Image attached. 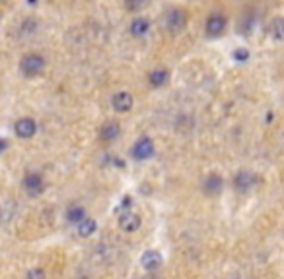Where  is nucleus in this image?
Returning a JSON list of instances; mask_svg holds the SVG:
<instances>
[{
  "mask_svg": "<svg viewBox=\"0 0 284 279\" xmlns=\"http://www.w3.org/2000/svg\"><path fill=\"white\" fill-rule=\"evenodd\" d=\"M47 66V58H45L41 52L29 51L26 52L22 58H20V72L26 76V78H36Z\"/></svg>",
  "mask_w": 284,
  "mask_h": 279,
  "instance_id": "1",
  "label": "nucleus"
},
{
  "mask_svg": "<svg viewBox=\"0 0 284 279\" xmlns=\"http://www.w3.org/2000/svg\"><path fill=\"white\" fill-rule=\"evenodd\" d=\"M259 176L249 169H240L236 171V174L232 176V188L238 194H247L249 190H253V186L257 184Z\"/></svg>",
  "mask_w": 284,
  "mask_h": 279,
  "instance_id": "2",
  "label": "nucleus"
},
{
  "mask_svg": "<svg viewBox=\"0 0 284 279\" xmlns=\"http://www.w3.org/2000/svg\"><path fill=\"white\" fill-rule=\"evenodd\" d=\"M164 27L173 35L181 33L187 27V12L181 8H169L164 16Z\"/></svg>",
  "mask_w": 284,
  "mask_h": 279,
  "instance_id": "3",
  "label": "nucleus"
},
{
  "mask_svg": "<svg viewBox=\"0 0 284 279\" xmlns=\"http://www.w3.org/2000/svg\"><path fill=\"white\" fill-rule=\"evenodd\" d=\"M154 153H156V146H154V140L150 136L138 138L131 148V157L136 161H148L150 157H154Z\"/></svg>",
  "mask_w": 284,
  "mask_h": 279,
  "instance_id": "4",
  "label": "nucleus"
},
{
  "mask_svg": "<svg viewBox=\"0 0 284 279\" xmlns=\"http://www.w3.org/2000/svg\"><path fill=\"white\" fill-rule=\"evenodd\" d=\"M22 186H24V190H26L27 196H31V198H37V196H41L45 192V178L41 173H37V171H29L26 173L24 176V181H22Z\"/></svg>",
  "mask_w": 284,
  "mask_h": 279,
  "instance_id": "5",
  "label": "nucleus"
},
{
  "mask_svg": "<svg viewBox=\"0 0 284 279\" xmlns=\"http://www.w3.org/2000/svg\"><path fill=\"white\" fill-rule=\"evenodd\" d=\"M226 26H228V19L222 12H212L204 22V33L208 37H220L226 31Z\"/></svg>",
  "mask_w": 284,
  "mask_h": 279,
  "instance_id": "6",
  "label": "nucleus"
},
{
  "mask_svg": "<svg viewBox=\"0 0 284 279\" xmlns=\"http://www.w3.org/2000/svg\"><path fill=\"white\" fill-rule=\"evenodd\" d=\"M201 190H203V194L204 196H208V198H214V196L222 194L224 176L220 173H208L203 178V183H201Z\"/></svg>",
  "mask_w": 284,
  "mask_h": 279,
  "instance_id": "7",
  "label": "nucleus"
},
{
  "mask_svg": "<svg viewBox=\"0 0 284 279\" xmlns=\"http://www.w3.org/2000/svg\"><path fill=\"white\" fill-rule=\"evenodd\" d=\"M14 134L20 140H29L37 134V122L31 116H22L14 122Z\"/></svg>",
  "mask_w": 284,
  "mask_h": 279,
  "instance_id": "8",
  "label": "nucleus"
},
{
  "mask_svg": "<svg viewBox=\"0 0 284 279\" xmlns=\"http://www.w3.org/2000/svg\"><path fill=\"white\" fill-rule=\"evenodd\" d=\"M111 107H113V111L119 114L123 113H131L134 107V97L129 93V91H117V93H113V97H111Z\"/></svg>",
  "mask_w": 284,
  "mask_h": 279,
  "instance_id": "9",
  "label": "nucleus"
},
{
  "mask_svg": "<svg viewBox=\"0 0 284 279\" xmlns=\"http://www.w3.org/2000/svg\"><path fill=\"white\" fill-rule=\"evenodd\" d=\"M162 264H164V256H162V252H158V250H154V248H150V250H144L140 256V266L144 271H156L162 268Z\"/></svg>",
  "mask_w": 284,
  "mask_h": 279,
  "instance_id": "10",
  "label": "nucleus"
},
{
  "mask_svg": "<svg viewBox=\"0 0 284 279\" xmlns=\"http://www.w3.org/2000/svg\"><path fill=\"white\" fill-rule=\"evenodd\" d=\"M150 31V19L144 16H134L129 24V33L133 35L134 39H142L146 37Z\"/></svg>",
  "mask_w": 284,
  "mask_h": 279,
  "instance_id": "11",
  "label": "nucleus"
},
{
  "mask_svg": "<svg viewBox=\"0 0 284 279\" xmlns=\"http://www.w3.org/2000/svg\"><path fill=\"white\" fill-rule=\"evenodd\" d=\"M121 136V124L117 121H107L105 124H101L99 128V140L105 142V144H113L115 140H119Z\"/></svg>",
  "mask_w": 284,
  "mask_h": 279,
  "instance_id": "12",
  "label": "nucleus"
},
{
  "mask_svg": "<svg viewBox=\"0 0 284 279\" xmlns=\"http://www.w3.org/2000/svg\"><path fill=\"white\" fill-rule=\"evenodd\" d=\"M142 225V217L134 211H123L121 217H119V227L123 229L125 233H134L138 231Z\"/></svg>",
  "mask_w": 284,
  "mask_h": 279,
  "instance_id": "13",
  "label": "nucleus"
},
{
  "mask_svg": "<svg viewBox=\"0 0 284 279\" xmlns=\"http://www.w3.org/2000/svg\"><path fill=\"white\" fill-rule=\"evenodd\" d=\"M169 78H171V72H169L168 68H154L150 74H148V84H150V87H154V89H160V87H164L168 84Z\"/></svg>",
  "mask_w": 284,
  "mask_h": 279,
  "instance_id": "14",
  "label": "nucleus"
},
{
  "mask_svg": "<svg viewBox=\"0 0 284 279\" xmlns=\"http://www.w3.org/2000/svg\"><path fill=\"white\" fill-rule=\"evenodd\" d=\"M64 217L72 225H78L80 221H84V219L88 217V213H86V208L82 204H70L66 208V211H64Z\"/></svg>",
  "mask_w": 284,
  "mask_h": 279,
  "instance_id": "15",
  "label": "nucleus"
},
{
  "mask_svg": "<svg viewBox=\"0 0 284 279\" xmlns=\"http://www.w3.org/2000/svg\"><path fill=\"white\" fill-rule=\"evenodd\" d=\"M76 233L80 238H90L94 233H98V221L94 217H86L76 225Z\"/></svg>",
  "mask_w": 284,
  "mask_h": 279,
  "instance_id": "16",
  "label": "nucleus"
},
{
  "mask_svg": "<svg viewBox=\"0 0 284 279\" xmlns=\"http://www.w3.org/2000/svg\"><path fill=\"white\" fill-rule=\"evenodd\" d=\"M20 31H22V35H36L39 31V19L36 16H27L20 24Z\"/></svg>",
  "mask_w": 284,
  "mask_h": 279,
  "instance_id": "17",
  "label": "nucleus"
},
{
  "mask_svg": "<svg viewBox=\"0 0 284 279\" xmlns=\"http://www.w3.org/2000/svg\"><path fill=\"white\" fill-rule=\"evenodd\" d=\"M271 35L278 39V41H282L284 39V17L282 16H276L273 22H271Z\"/></svg>",
  "mask_w": 284,
  "mask_h": 279,
  "instance_id": "18",
  "label": "nucleus"
},
{
  "mask_svg": "<svg viewBox=\"0 0 284 279\" xmlns=\"http://www.w3.org/2000/svg\"><path fill=\"white\" fill-rule=\"evenodd\" d=\"M148 4V0H123V6L129 12H140Z\"/></svg>",
  "mask_w": 284,
  "mask_h": 279,
  "instance_id": "19",
  "label": "nucleus"
},
{
  "mask_svg": "<svg viewBox=\"0 0 284 279\" xmlns=\"http://www.w3.org/2000/svg\"><path fill=\"white\" fill-rule=\"evenodd\" d=\"M26 279H47V273L43 268H31L26 273Z\"/></svg>",
  "mask_w": 284,
  "mask_h": 279,
  "instance_id": "20",
  "label": "nucleus"
},
{
  "mask_svg": "<svg viewBox=\"0 0 284 279\" xmlns=\"http://www.w3.org/2000/svg\"><path fill=\"white\" fill-rule=\"evenodd\" d=\"M234 58H236L238 62H245L249 58V52L243 51V49H238V51L234 52Z\"/></svg>",
  "mask_w": 284,
  "mask_h": 279,
  "instance_id": "21",
  "label": "nucleus"
},
{
  "mask_svg": "<svg viewBox=\"0 0 284 279\" xmlns=\"http://www.w3.org/2000/svg\"><path fill=\"white\" fill-rule=\"evenodd\" d=\"M133 198L131 196H125L123 198V202H121V208H123V211H129V208H131V204H133Z\"/></svg>",
  "mask_w": 284,
  "mask_h": 279,
  "instance_id": "22",
  "label": "nucleus"
},
{
  "mask_svg": "<svg viewBox=\"0 0 284 279\" xmlns=\"http://www.w3.org/2000/svg\"><path fill=\"white\" fill-rule=\"evenodd\" d=\"M6 148H8V142H6L4 138H0V151H4Z\"/></svg>",
  "mask_w": 284,
  "mask_h": 279,
  "instance_id": "23",
  "label": "nucleus"
},
{
  "mask_svg": "<svg viewBox=\"0 0 284 279\" xmlns=\"http://www.w3.org/2000/svg\"><path fill=\"white\" fill-rule=\"evenodd\" d=\"M0 217H2V209H0Z\"/></svg>",
  "mask_w": 284,
  "mask_h": 279,
  "instance_id": "24",
  "label": "nucleus"
}]
</instances>
